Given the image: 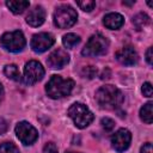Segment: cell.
Segmentation results:
<instances>
[{"label": "cell", "instance_id": "cell-1", "mask_svg": "<svg viewBox=\"0 0 153 153\" xmlns=\"http://www.w3.org/2000/svg\"><path fill=\"white\" fill-rule=\"evenodd\" d=\"M96 100L100 108L112 110L122 104L123 94L117 87L112 85H104L96 92Z\"/></svg>", "mask_w": 153, "mask_h": 153}, {"label": "cell", "instance_id": "cell-2", "mask_svg": "<svg viewBox=\"0 0 153 153\" xmlns=\"http://www.w3.org/2000/svg\"><path fill=\"white\" fill-rule=\"evenodd\" d=\"M73 87L74 81L72 79H63L60 75H53L45 85V92L50 98L57 99L68 96Z\"/></svg>", "mask_w": 153, "mask_h": 153}, {"label": "cell", "instance_id": "cell-3", "mask_svg": "<svg viewBox=\"0 0 153 153\" xmlns=\"http://www.w3.org/2000/svg\"><path fill=\"white\" fill-rule=\"evenodd\" d=\"M68 116L78 128H85L93 121V114L82 103H74L68 109Z\"/></svg>", "mask_w": 153, "mask_h": 153}, {"label": "cell", "instance_id": "cell-4", "mask_svg": "<svg viewBox=\"0 0 153 153\" xmlns=\"http://www.w3.org/2000/svg\"><path fill=\"white\" fill-rule=\"evenodd\" d=\"M109 48V41L100 33H96L91 36L85 44L81 54L84 56H99L106 53Z\"/></svg>", "mask_w": 153, "mask_h": 153}, {"label": "cell", "instance_id": "cell-5", "mask_svg": "<svg viewBox=\"0 0 153 153\" xmlns=\"http://www.w3.org/2000/svg\"><path fill=\"white\" fill-rule=\"evenodd\" d=\"M78 18L76 11L69 5H62L54 12V23L60 29H67L75 24Z\"/></svg>", "mask_w": 153, "mask_h": 153}, {"label": "cell", "instance_id": "cell-6", "mask_svg": "<svg viewBox=\"0 0 153 153\" xmlns=\"http://www.w3.org/2000/svg\"><path fill=\"white\" fill-rule=\"evenodd\" d=\"M25 37L23 35L22 31L16 30V31H11V32H6L1 36L0 38V45L11 53H18L20 50H23V48L25 47Z\"/></svg>", "mask_w": 153, "mask_h": 153}, {"label": "cell", "instance_id": "cell-7", "mask_svg": "<svg viewBox=\"0 0 153 153\" xmlns=\"http://www.w3.org/2000/svg\"><path fill=\"white\" fill-rule=\"evenodd\" d=\"M44 75V69L38 61H29L24 68V81L27 85L38 82Z\"/></svg>", "mask_w": 153, "mask_h": 153}, {"label": "cell", "instance_id": "cell-8", "mask_svg": "<svg viewBox=\"0 0 153 153\" xmlns=\"http://www.w3.org/2000/svg\"><path fill=\"white\" fill-rule=\"evenodd\" d=\"M16 134H17L18 139L22 141V143H24V145H31L38 137L37 130L29 122H25V121L19 122L16 126Z\"/></svg>", "mask_w": 153, "mask_h": 153}, {"label": "cell", "instance_id": "cell-9", "mask_svg": "<svg viewBox=\"0 0 153 153\" xmlns=\"http://www.w3.org/2000/svg\"><path fill=\"white\" fill-rule=\"evenodd\" d=\"M54 42H55L54 36L50 33H47V32L36 33L31 39V48L36 53H43L48 50L54 44Z\"/></svg>", "mask_w": 153, "mask_h": 153}, {"label": "cell", "instance_id": "cell-10", "mask_svg": "<svg viewBox=\"0 0 153 153\" xmlns=\"http://www.w3.org/2000/svg\"><path fill=\"white\" fill-rule=\"evenodd\" d=\"M131 141V134L128 129H120L117 130L112 136H111V143L112 147L117 151V152H123L126 151Z\"/></svg>", "mask_w": 153, "mask_h": 153}, {"label": "cell", "instance_id": "cell-11", "mask_svg": "<svg viewBox=\"0 0 153 153\" xmlns=\"http://www.w3.org/2000/svg\"><path fill=\"white\" fill-rule=\"evenodd\" d=\"M69 62V55L63 49L54 50L47 59V63L49 67L54 69H61Z\"/></svg>", "mask_w": 153, "mask_h": 153}, {"label": "cell", "instance_id": "cell-12", "mask_svg": "<svg viewBox=\"0 0 153 153\" xmlns=\"http://www.w3.org/2000/svg\"><path fill=\"white\" fill-rule=\"evenodd\" d=\"M116 59L124 66H133L137 61V53L130 45H126L116 51Z\"/></svg>", "mask_w": 153, "mask_h": 153}, {"label": "cell", "instance_id": "cell-13", "mask_svg": "<svg viewBox=\"0 0 153 153\" xmlns=\"http://www.w3.org/2000/svg\"><path fill=\"white\" fill-rule=\"evenodd\" d=\"M45 19V11L42 6H36L26 16V22L31 26H39Z\"/></svg>", "mask_w": 153, "mask_h": 153}, {"label": "cell", "instance_id": "cell-14", "mask_svg": "<svg viewBox=\"0 0 153 153\" xmlns=\"http://www.w3.org/2000/svg\"><path fill=\"white\" fill-rule=\"evenodd\" d=\"M103 24L110 30H117L124 24V18H123V16H121L120 13H116V12L108 13L103 19Z\"/></svg>", "mask_w": 153, "mask_h": 153}, {"label": "cell", "instance_id": "cell-15", "mask_svg": "<svg viewBox=\"0 0 153 153\" xmlns=\"http://www.w3.org/2000/svg\"><path fill=\"white\" fill-rule=\"evenodd\" d=\"M6 6L14 14H19L30 6V2L26 0H10V1H6Z\"/></svg>", "mask_w": 153, "mask_h": 153}, {"label": "cell", "instance_id": "cell-16", "mask_svg": "<svg viewBox=\"0 0 153 153\" xmlns=\"http://www.w3.org/2000/svg\"><path fill=\"white\" fill-rule=\"evenodd\" d=\"M152 106L153 104L151 102H148L147 104H145L141 109H140V117L141 120L147 123V124H151L152 121H153V114H152Z\"/></svg>", "mask_w": 153, "mask_h": 153}, {"label": "cell", "instance_id": "cell-17", "mask_svg": "<svg viewBox=\"0 0 153 153\" xmlns=\"http://www.w3.org/2000/svg\"><path fill=\"white\" fill-rule=\"evenodd\" d=\"M4 73L7 78H10L11 80H14V81H19L20 80V73H19V69L16 65H7L4 69Z\"/></svg>", "mask_w": 153, "mask_h": 153}, {"label": "cell", "instance_id": "cell-18", "mask_svg": "<svg viewBox=\"0 0 153 153\" xmlns=\"http://www.w3.org/2000/svg\"><path fill=\"white\" fill-rule=\"evenodd\" d=\"M149 23V17L146 13H137L134 18H133V24L136 26L137 30H141L143 26H146Z\"/></svg>", "mask_w": 153, "mask_h": 153}, {"label": "cell", "instance_id": "cell-19", "mask_svg": "<svg viewBox=\"0 0 153 153\" xmlns=\"http://www.w3.org/2000/svg\"><path fill=\"white\" fill-rule=\"evenodd\" d=\"M79 42H80V37H79L78 35H75V33H67V35H65L63 38H62L63 45H65L66 48H69V49L73 48V47H75Z\"/></svg>", "mask_w": 153, "mask_h": 153}, {"label": "cell", "instance_id": "cell-20", "mask_svg": "<svg viewBox=\"0 0 153 153\" xmlns=\"http://www.w3.org/2000/svg\"><path fill=\"white\" fill-rule=\"evenodd\" d=\"M0 153H19V149L12 142H4L0 145Z\"/></svg>", "mask_w": 153, "mask_h": 153}, {"label": "cell", "instance_id": "cell-21", "mask_svg": "<svg viewBox=\"0 0 153 153\" xmlns=\"http://www.w3.org/2000/svg\"><path fill=\"white\" fill-rule=\"evenodd\" d=\"M76 5L82 10V11H86V12H90L96 6V2L92 1V0H85V1H76Z\"/></svg>", "mask_w": 153, "mask_h": 153}, {"label": "cell", "instance_id": "cell-22", "mask_svg": "<svg viewBox=\"0 0 153 153\" xmlns=\"http://www.w3.org/2000/svg\"><path fill=\"white\" fill-rule=\"evenodd\" d=\"M82 75L85 78H88V79H92L93 76H96L97 74V68L93 67V66H87V67H84L82 68Z\"/></svg>", "mask_w": 153, "mask_h": 153}, {"label": "cell", "instance_id": "cell-23", "mask_svg": "<svg viewBox=\"0 0 153 153\" xmlns=\"http://www.w3.org/2000/svg\"><path fill=\"white\" fill-rule=\"evenodd\" d=\"M102 127L105 131H111L115 128V122H114V120H111L109 117H104V118H102Z\"/></svg>", "mask_w": 153, "mask_h": 153}, {"label": "cell", "instance_id": "cell-24", "mask_svg": "<svg viewBox=\"0 0 153 153\" xmlns=\"http://www.w3.org/2000/svg\"><path fill=\"white\" fill-rule=\"evenodd\" d=\"M142 93H143V96H146V97H152V93H153V90H152V85L149 84V82H145L143 85H142Z\"/></svg>", "mask_w": 153, "mask_h": 153}, {"label": "cell", "instance_id": "cell-25", "mask_svg": "<svg viewBox=\"0 0 153 153\" xmlns=\"http://www.w3.org/2000/svg\"><path fill=\"white\" fill-rule=\"evenodd\" d=\"M43 153H57V147L55 146V143L49 142V143H47V145L44 146Z\"/></svg>", "mask_w": 153, "mask_h": 153}, {"label": "cell", "instance_id": "cell-26", "mask_svg": "<svg viewBox=\"0 0 153 153\" xmlns=\"http://www.w3.org/2000/svg\"><path fill=\"white\" fill-rule=\"evenodd\" d=\"M140 153H153V149H152V145L149 142L145 143L142 147H141V151Z\"/></svg>", "mask_w": 153, "mask_h": 153}, {"label": "cell", "instance_id": "cell-27", "mask_svg": "<svg viewBox=\"0 0 153 153\" xmlns=\"http://www.w3.org/2000/svg\"><path fill=\"white\" fill-rule=\"evenodd\" d=\"M7 128H8L7 122H6L5 120L0 118V135L4 134V133H6V131H7Z\"/></svg>", "mask_w": 153, "mask_h": 153}, {"label": "cell", "instance_id": "cell-28", "mask_svg": "<svg viewBox=\"0 0 153 153\" xmlns=\"http://www.w3.org/2000/svg\"><path fill=\"white\" fill-rule=\"evenodd\" d=\"M152 51H153L152 48H148V50L146 51V60H147V62L149 65H152V62H153V60H152Z\"/></svg>", "mask_w": 153, "mask_h": 153}, {"label": "cell", "instance_id": "cell-29", "mask_svg": "<svg viewBox=\"0 0 153 153\" xmlns=\"http://www.w3.org/2000/svg\"><path fill=\"white\" fill-rule=\"evenodd\" d=\"M2 93H4V91H2V86H1V84H0V100H1V98H2Z\"/></svg>", "mask_w": 153, "mask_h": 153}, {"label": "cell", "instance_id": "cell-30", "mask_svg": "<svg viewBox=\"0 0 153 153\" xmlns=\"http://www.w3.org/2000/svg\"><path fill=\"white\" fill-rule=\"evenodd\" d=\"M135 1H130V2H128V1H123V5H133Z\"/></svg>", "mask_w": 153, "mask_h": 153}, {"label": "cell", "instance_id": "cell-31", "mask_svg": "<svg viewBox=\"0 0 153 153\" xmlns=\"http://www.w3.org/2000/svg\"><path fill=\"white\" fill-rule=\"evenodd\" d=\"M66 153H76V152H66Z\"/></svg>", "mask_w": 153, "mask_h": 153}]
</instances>
